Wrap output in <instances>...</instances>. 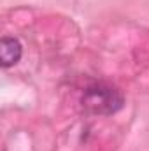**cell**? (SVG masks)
Segmentation results:
<instances>
[{
  "label": "cell",
  "instance_id": "6da1fadb",
  "mask_svg": "<svg viewBox=\"0 0 149 151\" xmlns=\"http://www.w3.org/2000/svg\"><path fill=\"white\" fill-rule=\"evenodd\" d=\"M123 95L117 88L95 83L84 90L82 95V107L93 114H114L123 107Z\"/></svg>",
  "mask_w": 149,
  "mask_h": 151
},
{
  "label": "cell",
  "instance_id": "7a4b0ae2",
  "mask_svg": "<svg viewBox=\"0 0 149 151\" xmlns=\"http://www.w3.org/2000/svg\"><path fill=\"white\" fill-rule=\"evenodd\" d=\"M21 53H23V47H21V42L14 37H4L0 42V62H2V67L7 69L14 63L19 62L21 58Z\"/></svg>",
  "mask_w": 149,
  "mask_h": 151
}]
</instances>
